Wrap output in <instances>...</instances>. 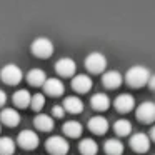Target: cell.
<instances>
[{
  "mask_svg": "<svg viewBox=\"0 0 155 155\" xmlns=\"http://www.w3.org/2000/svg\"><path fill=\"white\" fill-rule=\"evenodd\" d=\"M12 100H14L15 107H18V108H27V107H30L32 95L28 94V90L22 88V90H17V92H15L14 97H12Z\"/></svg>",
  "mask_w": 155,
  "mask_h": 155,
  "instance_id": "obj_19",
  "label": "cell"
},
{
  "mask_svg": "<svg viewBox=\"0 0 155 155\" xmlns=\"http://www.w3.org/2000/svg\"><path fill=\"white\" fill-rule=\"evenodd\" d=\"M30 52L37 58H50L52 54H54V44L47 37H38L32 42Z\"/></svg>",
  "mask_w": 155,
  "mask_h": 155,
  "instance_id": "obj_3",
  "label": "cell"
},
{
  "mask_svg": "<svg viewBox=\"0 0 155 155\" xmlns=\"http://www.w3.org/2000/svg\"><path fill=\"white\" fill-rule=\"evenodd\" d=\"M85 67L92 74H102L107 68V57L100 52H92L85 58Z\"/></svg>",
  "mask_w": 155,
  "mask_h": 155,
  "instance_id": "obj_4",
  "label": "cell"
},
{
  "mask_svg": "<svg viewBox=\"0 0 155 155\" xmlns=\"http://www.w3.org/2000/svg\"><path fill=\"white\" fill-rule=\"evenodd\" d=\"M64 115H65V110H64V107L62 105H54V108H52V115L50 117L52 118H64Z\"/></svg>",
  "mask_w": 155,
  "mask_h": 155,
  "instance_id": "obj_27",
  "label": "cell"
},
{
  "mask_svg": "<svg viewBox=\"0 0 155 155\" xmlns=\"http://www.w3.org/2000/svg\"><path fill=\"white\" fill-rule=\"evenodd\" d=\"M44 105H45V97H44V95H42V94H35V95H32L30 107L34 108L35 112L42 110V108H44Z\"/></svg>",
  "mask_w": 155,
  "mask_h": 155,
  "instance_id": "obj_26",
  "label": "cell"
},
{
  "mask_svg": "<svg viewBox=\"0 0 155 155\" xmlns=\"http://www.w3.org/2000/svg\"><path fill=\"white\" fill-rule=\"evenodd\" d=\"M114 105H115V108H117V112L127 114V112H130L132 108L135 107V98L132 97L130 94H122L114 100Z\"/></svg>",
  "mask_w": 155,
  "mask_h": 155,
  "instance_id": "obj_12",
  "label": "cell"
},
{
  "mask_svg": "<svg viewBox=\"0 0 155 155\" xmlns=\"http://www.w3.org/2000/svg\"><path fill=\"white\" fill-rule=\"evenodd\" d=\"M114 130L118 137H125L132 132V124L127 120V118H118L117 122L114 124Z\"/></svg>",
  "mask_w": 155,
  "mask_h": 155,
  "instance_id": "obj_24",
  "label": "cell"
},
{
  "mask_svg": "<svg viewBox=\"0 0 155 155\" xmlns=\"http://www.w3.org/2000/svg\"><path fill=\"white\" fill-rule=\"evenodd\" d=\"M90 104L95 110L98 112H104L110 107V98H108L107 94H95L94 97L90 98Z\"/></svg>",
  "mask_w": 155,
  "mask_h": 155,
  "instance_id": "obj_20",
  "label": "cell"
},
{
  "mask_svg": "<svg viewBox=\"0 0 155 155\" xmlns=\"http://www.w3.org/2000/svg\"><path fill=\"white\" fill-rule=\"evenodd\" d=\"M78 150L82 155H95L98 152V145L94 138H82L78 143Z\"/></svg>",
  "mask_w": 155,
  "mask_h": 155,
  "instance_id": "obj_22",
  "label": "cell"
},
{
  "mask_svg": "<svg viewBox=\"0 0 155 155\" xmlns=\"http://www.w3.org/2000/svg\"><path fill=\"white\" fill-rule=\"evenodd\" d=\"M0 130H2V125H0Z\"/></svg>",
  "mask_w": 155,
  "mask_h": 155,
  "instance_id": "obj_31",
  "label": "cell"
},
{
  "mask_svg": "<svg viewBox=\"0 0 155 155\" xmlns=\"http://www.w3.org/2000/svg\"><path fill=\"white\" fill-rule=\"evenodd\" d=\"M92 85H94L92 84V78L85 74H78L72 78V88L75 92H78V94H87L92 88Z\"/></svg>",
  "mask_w": 155,
  "mask_h": 155,
  "instance_id": "obj_10",
  "label": "cell"
},
{
  "mask_svg": "<svg viewBox=\"0 0 155 155\" xmlns=\"http://www.w3.org/2000/svg\"><path fill=\"white\" fill-rule=\"evenodd\" d=\"M152 72L148 70V67H145V65H134V67H130L127 70V74H125V80H127V84L130 85V87H143L145 84H148V78H150Z\"/></svg>",
  "mask_w": 155,
  "mask_h": 155,
  "instance_id": "obj_1",
  "label": "cell"
},
{
  "mask_svg": "<svg viewBox=\"0 0 155 155\" xmlns=\"http://www.w3.org/2000/svg\"><path fill=\"white\" fill-rule=\"evenodd\" d=\"M20 114H18L15 108H4L0 112V122L7 127H17L20 124Z\"/></svg>",
  "mask_w": 155,
  "mask_h": 155,
  "instance_id": "obj_14",
  "label": "cell"
},
{
  "mask_svg": "<svg viewBox=\"0 0 155 155\" xmlns=\"http://www.w3.org/2000/svg\"><path fill=\"white\" fill-rule=\"evenodd\" d=\"M18 145L25 150H35L40 143V138H38V134H35L34 130H22L18 134V138H17Z\"/></svg>",
  "mask_w": 155,
  "mask_h": 155,
  "instance_id": "obj_7",
  "label": "cell"
},
{
  "mask_svg": "<svg viewBox=\"0 0 155 155\" xmlns=\"http://www.w3.org/2000/svg\"><path fill=\"white\" fill-rule=\"evenodd\" d=\"M130 147L135 152H138V153H143V152H147L150 148V138L143 132H137V134H134L130 137Z\"/></svg>",
  "mask_w": 155,
  "mask_h": 155,
  "instance_id": "obj_9",
  "label": "cell"
},
{
  "mask_svg": "<svg viewBox=\"0 0 155 155\" xmlns=\"http://www.w3.org/2000/svg\"><path fill=\"white\" fill-rule=\"evenodd\" d=\"M105 152L108 155H122L124 153V143H122L118 138H108L104 145Z\"/></svg>",
  "mask_w": 155,
  "mask_h": 155,
  "instance_id": "obj_23",
  "label": "cell"
},
{
  "mask_svg": "<svg viewBox=\"0 0 155 155\" xmlns=\"http://www.w3.org/2000/svg\"><path fill=\"white\" fill-rule=\"evenodd\" d=\"M147 85L152 88V90H155V74L150 75V78H148V84H147Z\"/></svg>",
  "mask_w": 155,
  "mask_h": 155,
  "instance_id": "obj_29",
  "label": "cell"
},
{
  "mask_svg": "<svg viewBox=\"0 0 155 155\" xmlns=\"http://www.w3.org/2000/svg\"><path fill=\"white\" fill-rule=\"evenodd\" d=\"M148 138H150V140H153V142H155V124L152 125V128H150V135H148Z\"/></svg>",
  "mask_w": 155,
  "mask_h": 155,
  "instance_id": "obj_30",
  "label": "cell"
},
{
  "mask_svg": "<svg viewBox=\"0 0 155 155\" xmlns=\"http://www.w3.org/2000/svg\"><path fill=\"white\" fill-rule=\"evenodd\" d=\"M34 124L40 132H50V130H54V125H55L54 118L47 114H38L37 117L34 118Z\"/></svg>",
  "mask_w": 155,
  "mask_h": 155,
  "instance_id": "obj_17",
  "label": "cell"
},
{
  "mask_svg": "<svg viewBox=\"0 0 155 155\" xmlns=\"http://www.w3.org/2000/svg\"><path fill=\"white\" fill-rule=\"evenodd\" d=\"M15 142L10 137H0V155H14Z\"/></svg>",
  "mask_w": 155,
  "mask_h": 155,
  "instance_id": "obj_25",
  "label": "cell"
},
{
  "mask_svg": "<svg viewBox=\"0 0 155 155\" xmlns=\"http://www.w3.org/2000/svg\"><path fill=\"white\" fill-rule=\"evenodd\" d=\"M55 70H57V74L62 75V77H72V75H75L77 64H75L74 58L64 57V58L55 62Z\"/></svg>",
  "mask_w": 155,
  "mask_h": 155,
  "instance_id": "obj_8",
  "label": "cell"
},
{
  "mask_svg": "<svg viewBox=\"0 0 155 155\" xmlns=\"http://www.w3.org/2000/svg\"><path fill=\"white\" fill-rule=\"evenodd\" d=\"M47 77H45V72L40 70V68H32L30 72L27 74V82L34 87H40V85L45 84Z\"/></svg>",
  "mask_w": 155,
  "mask_h": 155,
  "instance_id": "obj_21",
  "label": "cell"
},
{
  "mask_svg": "<svg viewBox=\"0 0 155 155\" xmlns=\"http://www.w3.org/2000/svg\"><path fill=\"white\" fill-rule=\"evenodd\" d=\"M62 107H64V110L68 112V114H80V112L84 110V102L78 97H75V95H70V97H65Z\"/></svg>",
  "mask_w": 155,
  "mask_h": 155,
  "instance_id": "obj_16",
  "label": "cell"
},
{
  "mask_svg": "<svg viewBox=\"0 0 155 155\" xmlns=\"http://www.w3.org/2000/svg\"><path fill=\"white\" fill-rule=\"evenodd\" d=\"M5 102H7V95H5V92L0 88V107H4Z\"/></svg>",
  "mask_w": 155,
  "mask_h": 155,
  "instance_id": "obj_28",
  "label": "cell"
},
{
  "mask_svg": "<svg viewBox=\"0 0 155 155\" xmlns=\"http://www.w3.org/2000/svg\"><path fill=\"white\" fill-rule=\"evenodd\" d=\"M45 147H47V150L50 152L52 155H67L70 145H68V142H67V138H65V137L54 135V137H50L47 140Z\"/></svg>",
  "mask_w": 155,
  "mask_h": 155,
  "instance_id": "obj_5",
  "label": "cell"
},
{
  "mask_svg": "<svg viewBox=\"0 0 155 155\" xmlns=\"http://www.w3.org/2000/svg\"><path fill=\"white\" fill-rule=\"evenodd\" d=\"M22 78H24V72L15 64H7L0 70V80L7 85H18Z\"/></svg>",
  "mask_w": 155,
  "mask_h": 155,
  "instance_id": "obj_2",
  "label": "cell"
},
{
  "mask_svg": "<svg viewBox=\"0 0 155 155\" xmlns=\"http://www.w3.org/2000/svg\"><path fill=\"white\" fill-rule=\"evenodd\" d=\"M122 82H124V77L118 70H107L102 75V84L107 88H117L122 85Z\"/></svg>",
  "mask_w": 155,
  "mask_h": 155,
  "instance_id": "obj_13",
  "label": "cell"
},
{
  "mask_svg": "<svg viewBox=\"0 0 155 155\" xmlns=\"http://www.w3.org/2000/svg\"><path fill=\"white\" fill-rule=\"evenodd\" d=\"M44 90H45V94H48L50 97H60L65 92V85H64V82L58 80V78H47L45 84H44Z\"/></svg>",
  "mask_w": 155,
  "mask_h": 155,
  "instance_id": "obj_11",
  "label": "cell"
},
{
  "mask_svg": "<svg viewBox=\"0 0 155 155\" xmlns=\"http://www.w3.org/2000/svg\"><path fill=\"white\" fill-rule=\"evenodd\" d=\"M64 134L67 135V137H70V138H78L82 135V130H84V127H82V124L80 122H77V120H68V122H65L64 124Z\"/></svg>",
  "mask_w": 155,
  "mask_h": 155,
  "instance_id": "obj_18",
  "label": "cell"
},
{
  "mask_svg": "<svg viewBox=\"0 0 155 155\" xmlns=\"http://www.w3.org/2000/svg\"><path fill=\"white\" fill-rule=\"evenodd\" d=\"M88 128H90V132H94L97 135H104L108 130V120L102 115H95L88 120Z\"/></svg>",
  "mask_w": 155,
  "mask_h": 155,
  "instance_id": "obj_15",
  "label": "cell"
},
{
  "mask_svg": "<svg viewBox=\"0 0 155 155\" xmlns=\"http://www.w3.org/2000/svg\"><path fill=\"white\" fill-rule=\"evenodd\" d=\"M135 115L143 124H152L155 120V102H152V100L142 102L137 107V110H135Z\"/></svg>",
  "mask_w": 155,
  "mask_h": 155,
  "instance_id": "obj_6",
  "label": "cell"
}]
</instances>
